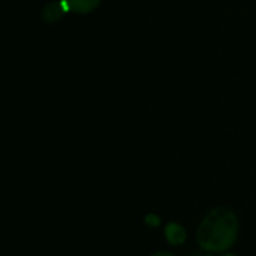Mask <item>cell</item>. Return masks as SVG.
<instances>
[{
  "label": "cell",
  "instance_id": "52a82bcc",
  "mask_svg": "<svg viewBox=\"0 0 256 256\" xmlns=\"http://www.w3.org/2000/svg\"><path fill=\"white\" fill-rule=\"evenodd\" d=\"M224 256H235V254H232V253H229V254H224Z\"/></svg>",
  "mask_w": 256,
  "mask_h": 256
},
{
  "label": "cell",
  "instance_id": "7a4b0ae2",
  "mask_svg": "<svg viewBox=\"0 0 256 256\" xmlns=\"http://www.w3.org/2000/svg\"><path fill=\"white\" fill-rule=\"evenodd\" d=\"M164 235L168 242L174 246H180L186 241V229L180 223H169L164 229Z\"/></svg>",
  "mask_w": 256,
  "mask_h": 256
},
{
  "label": "cell",
  "instance_id": "3957f363",
  "mask_svg": "<svg viewBox=\"0 0 256 256\" xmlns=\"http://www.w3.org/2000/svg\"><path fill=\"white\" fill-rule=\"evenodd\" d=\"M66 11H70V8H68L65 0H62V2L47 5L46 10H44V12H42V17H44V20L47 23H52V22L59 20L64 16V12H66Z\"/></svg>",
  "mask_w": 256,
  "mask_h": 256
},
{
  "label": "cell",
  "instance_id": "277c9868",
  "mask_svg": "<svg viewBox=\"0 0 256 256\" xmlns=\"http://www.w3.org/2000/svg\"><path fill=\"white\" fill-rule=\"evenodd\" d=\"M65 2H66L70 11L84 14V12L92 11L100 4V0H65Z\"/></svg>",
  "mask_w": 256,
  "mask_h": 256
},
{
  "label": "cell",
  "instance_id": "8992f818",
  "mask_svg": "<svg viewBox=\"0 0 256 256\" xmlns=\"http://www.w3.org/2000/svg\"><path fill=\"white\" fill-rule=\"evenodd\" d=\"M151 256H175V254L169 252H157V253H152Z\"/></svg>",
  "mask_w": 256,
  "mask_h": 256
},
{
  "label": "cell",
  "instance_id": "5b68a950",
  "mask_svg": "<svg viewBox=\"0 0 256 256\" xmlns=\"http://www.w3.org/2000/svg\"><path fill=\"white\" fill-rule=\"evenodd\" d=\"M144 220H145V223H146L148 226H151V228H157V226L160 224V217L156 216V214H152V212L148 214Z\"/></svg>",
  "mask_w": 256,
  "mask_h": 256
},
{
  "label": "cell",
  "instance_id": "6da1fadb",
  "mask_svg": "<svg viewBox=\"0 0 256 256\" xmlns=\"http://www.w3.org/2000/svg\"><path fill=\"white\" fill-rule=\"evenodd\" d=\"M238 234V218L229 208L211 210L198 228V242L204 250L223 252L229 248Z\"/></svg>",
  "mask_w": 256,
  "mask_h": 256
}]
</instances>
